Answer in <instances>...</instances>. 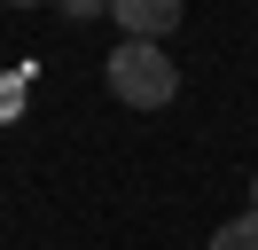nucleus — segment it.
<instances>
[{"instance_id": "nucleus-1", "label": "nucleus", "mask_w": 258, "mask_h": 250, "mask_svg": "<svg viewBox=\"0 0 258 250\" xmlns=\"http://www.w3.org/2000/svg\"><path fill=\"white\" fill-rule=\"evenodd\" d=\"M102 78H110V94L125 109H164L180 94V62L164 55V47H141V39H117L110 55H102Z\"/></svg>"}, {"instance_id": "nucleus-2", "label": "nucleus", "mask_w": 258, "mask_h": 250, "mask_svg": "<svg viewBox=\"0 0 258 250\" xmlns=\"http://www.w3.org/2000/svg\"><path fill=\"white\" fill-rule=\"evenodd\" d=\"M110 16H117V31L141 39V47H164L180 31V0H110Z\"/></svg>"}, {"instance_id": "nucleus-3", "label": "nucleus", "mask_w": 258, "mask_h": 250, "mask_svg": "<svg viewBox=\"0 0 258 250\" xmlns=\"http://www.w3.org/2000/svg\"><path fill=\"white\" fill-rule=\"evenodd\" d=\"M211 250H258V211H242V219H227V227L211 234Z\"/></svg>"}, {"instance_id": "nucleus-4", "label": "nucleus", "mask_w": 258, "mask_h": 250, "mask_svg": "<svg viewBox=\"0 0 258 250\" xmlns=\"http://www.w3.org/2000/svg\"><path fill=\"white\" fill-rule=\"evenodd\" d=\"M250 211H258V172H250Z\"/></svg>"}]
</instances>
